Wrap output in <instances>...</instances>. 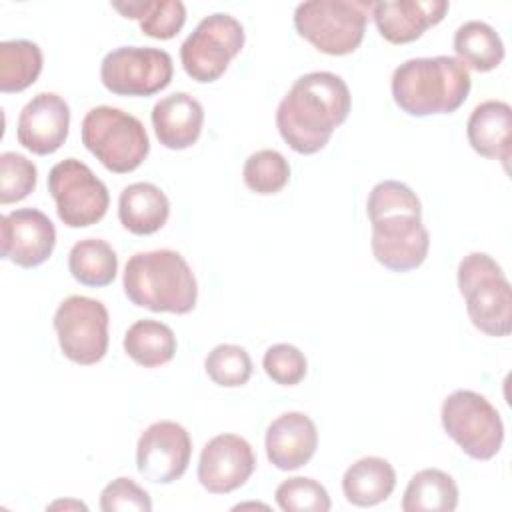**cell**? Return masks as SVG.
<instances>
[{"instance_id":"1","label":"cell","mask_w":512,"mask_h":512,"mask_svg":"<svg viewBox=\"0 0 512 512\" xmlns=\"http://www.w3.org/2000/svg\"><path fill=\"white\" fill-rule=\"evenodd\" d=\"M348 84L334 72H308L294 80L276 108V128L298 154H316L350 114Z\"/></svg>"},{"instance_id":"2","label":"cell","mask_w":512,"mask_h":512,"mask_svg":"<svg viewBox=\"0 0 512 512\" xmlns=\"http://www.w3.org/2000/svg\"><path fill=\"white\" fill-rule=\"evenodd\" d=\"M372 226V254L392 272H410L428 256L430 234L422 224V204L416 192L398 180L378 182L366 200Z\"/></svg>"},{"instance_id":"3","label":"cell","mask_w":512,"mask_h":512,"mask_svg":"<svg viewBox=\"0 0 512 512\" xmlns=\"http://www.w3.org/2000/svg\"><path fill=\"white\" fill-rule=\"evenodd\" d=\"M470 88V72L456 56L410 58L392 72L390 80L396 106L416 118L456 112Z\"/></svg>"},{"instance_id":"4","label":"cell","mask_w":512,"mask_h":512,"mask_svg":"<svg viewBox=\"0 0 512 512\" xmlns=\"http://www.w3.org/2000/svg\"><path fill=\"white\" fill-rule=\"evenodd\" d=\"M122 286L126 298L150 312L188 314L198 300V282L176 250L136 252L128 258Z\"/></svg>"},{"instance_id":"5","label":"cell","mask_w":512,"mask_h":512,"mask_svg":"<svg viewBox=\"0 0 512 512\" xmlns=\"http://www.w3.org/2000/svg\"><path fill=\"white\" fill-rule=\"evenodd\" d=\"M458 290L474 328L504 338L512 330V288L500 264L486 252H470L458 264Z\"/></svg>"},{"instance_id":"6","label":"cell","mask_w":512,"mask_h":512,"mask_svg":"<svg viewBox=\"0 0 512 512\" xmlns=\"http://www.w3.org/2000/svg\"><path fill=\"white\" fill-rule=\"evenodd\" d=\"M80 134L86 150L114 174L136 170L150 152L144 124L136 116L114 106H96L88 110Z\"/></svg>"},{"instance_id":"7","label":"cell","mask_w":512,"mask_h":512,"mask_svg":"<svg viewBox=\"0 0 512 512\" xmlns=\"http://www.w3.org/2000/svg\"><path fill=\"white\" fill-rule=\"evenodd\" d=\"M372 4L368 0L300 2L294 10V28L316 50L346 56L362 44Z\"/></svg>"},{"instance_id":"8","label":"cell","mask_w":512,"mask_h":512,"mask_svg":"<svg viewBox=\"0 0 512 512\" xmlns=\"http://www.w3.org/2000/svg\"><path fill=\"white\" fill-rule=\"evenodd\" d=\"M444 432L474 460L494 458L504 442V424L486 396L474 390H454L442 402Z\"/></svg>"},{"instance_id":"9","label":"cell","mask_w":512,"mask_h":512,"mask_svg":"<svg viewBox=\"0 0 512 512\" xmlns=\"http://www.w3.org/2000/svg\"><path fill=\"white\" fill-rule=\"evenodd\" d=\"M244 46L242 24L226 14L214 12L198 22V26L188 34L180 46V62L184 72L200 82H216L240 54Z\"/></svg>"},{"instance_id":"10","label":"cell","mask_w":512,"mask_h":512,"mask_svg":"<svg viewBox=\"0 0 512 512\" xmlns=\"http://www.w3.org/2000/svg\"><path fill=\"white\" fill-rule=\"evenodd\" d=\"M48 192L56 214L68 228H86L100 222L110 206L106 184L78 158H66L48 172Z\"/></svg>"},{"instance_id":"11","label":"cell","mask_w":512,"mask_h":512,"mask_svg":"<svg viewBox=\"0 0 512 512\" xmlns=\"http://www.w3.org/2000/svg\"><path fill=\"white\" fill-rule=\"evenodd\" d=\"M108 310L100 300L72 294L54 312L62 354L80 366L100 362L108 352Z\"/></svg>"},{"instance_id":"12","label":"cell","mask_w":512,"mask_h":512,"mask_svg":"<svg viewBox=\"0 0 512 512\" xmlns=\"http://www.w3.org/2000/svg\"><path fill=\"white\" fill-rule=\"evenodd\" d=\"M172 74V56L152 46L114 48L100 64V80L116 96H152L172 82Z\"/></svg>"},{"instance_id":"13","label":"cell","mask_w":512,"mask_h":512,"mask_svg":"<svg viewBox=\"0 0 512 512\" xmlns=\"http://www.w3.org/2000/svg\"><path fill=\"white\" fill-rule=\"evenodd\" d=\"M192 456L188 430L172 420L150 424L136 444V468L154 484H170L184 476Z\"/></svg>"},{"instance_id":"14","label":"cell","mask_w":512,"mask_h":512,"mask_svg":"<svg viewBox=\"0 0 512 512\" xmlns=\"http://www.w3.org/2000/svg\"><path fill=\"white\" fill-rule=\"evenodd\" d=\"M256 470V456L248 440L238 434L210 438L198 460V482L210 494H230L244 486Z\"/></svg>"},{"instance_id":"15","label":"cell","mask_w":512,"mask_h":512,"mask_svg":"<svg viewBox=\"0 0 512 512\" xmlns=\"http://www.w3.org/2000/svg\"><path fill=\"white\" fill-rule=\"evenodd\" d=\"M2 258L20 268L44 264L56 246V228L38 208H18L0 218Z\"/></svg>"},{"instance_id":"16","label":"cell","mask_w":512,"mask_h":512,"mask_svg":"<svg viewBox=\"0 0 512 512\" xmlns=\"http://www.w3.org/2000/svg\"><path fill=\"white\" fill-rule=\"evenodd\" d=\"M70 108L54 92H38L22 108L16 124L18 144L38 156L54 154L68 138Z\"/></svg>"},{"instance_id":"17","label":"cell","mask_w":512,"mask_h":512,"mask_svg":"<svg viewBox=\"0 0 512 512\" xmlns=\"http://www.w3.org/2000/svg\"><path fill=\"white\" fill-rule=\"evenodd\" d=\"M448 8L450 4L446 0L374 2L370 16L384 40L390 44H408L442 22Z\"/></svg>"},{"instance_id":"18","label":"cell","mask_w":512,"mask_h":512,"mask_svg":"<svg viewBox=\"0 0 512 512\" xmlns=\"http://www.w3.org/2000/svg\"><path fill=\"white\" fill-rule=\"evenodd\" d=\"M264 446L274 468L298 470L312 460L318 448L316 424L302 412H284L270 422Z\"/></svg>"},{"instance_id":"19","label":"cell","mask_w":512,"mask_h":512,"mask_svg":"<svg viewBox=\"0 0 512 512\" xmlns=\"http://www.w3.org/2000/svg\"><path fill=\"white\" fill-rule=\"evenodd\" d=\"M150 118L156 138L164 148L186 150L200 138L204 108L188 92H174L154 104Z\"/></svg>"},{"instance_id":"20","label":"cell","mask_w":512,"mask_h":512,"mask_svg":"<svg viewBox=\"0 0 512 512\" xmlns=\"http://www.w3.org/2000/svg\"><path fill=\"white\" fill-rule=\"evenodd\" d=\"M466 136L472 150L484 158L500 160L508 170L512 142V108L502 100L480 102L468 122Z\"/></svg>"},{"instance_id":"21","label":"cell","mask_w":512,"mask_h":512,"mask_svg":"<svg viewBox=\"0 0 512 512\" xmlns=\"http://www.w3.org/2000/svg\"><path fill=\"white\" fill-rule=\"evenodd\" d=\"M168 216L170 200L156 184L134 182L120 192L118 220L128 232L136 236H150L164 228Z\"/></svg>"},{"instance_id":"22","label":"cell","mask_w":512,"mask_h":512,"mask_svg":"<svg viewBox=\"0 0 512 512\" xmlns=\"http://www.w3.org/2000/svg\"><path fill=\"white\" fill-rule=\"evenodd\" d=\"M396 472L392 464L380 456H364L350 464L342 476V492L352 506H376L394 492Z\"/></svg>"},{"instance_id":"23","label":"cell","mask_w":512,"mask_h":512,"mask_svg":"<svg viewBox=\"0 0 512 512\" xmlns=\"http://www.w3.org/2000/svg\"><path fill=\"white\" fill-rule=\"evenodd\" d=\"M456 58L476 72H490L498 68L504 60V42L498 32L482 22L468 20L460 24L452 40Z\"/></svg>"},{"instance_id":"24","label":"cell","mask_w":512,"mask_h":512,"mask_svg":"<svg viewBox=\"0 0 512 512\" xmlns=\"http://www.w3.org/2000/svg\"><path fill=\"white\" fill-rule=\"evenodd\" d=\"M400 506L404 512H452L458 506V486L448 472L424 468L410 478Z\"/></svg>"},{"instance_id":"25","label":"cell","mask_w":512,"mask_h":512,"mask_svg":"<svg viewBox=\"0 0 512 512\" xmlns=\"http://www.w3.org/2000/svg\"><path fill=\"white\" fill-rule=\"evenodd\" d=\"M124 352L144 368L168 364L176 354V336L172 328L160 320H136L124 334Z\"/></svg>"},{"instance_id":"26","label":"cell","mask_w":512,"mask_h":512,"mask_svg":"<svg viewBox=\"0 0 512 512\" xmlns=\"http://www.w3.org/2000/svg\"><path fill=\"white\" fill-rule=\"evenodd\" d=\"M112 8L138 20L142 34L156 40L174 38L186 22V6L180 0H128L112 2Z\"/></svg>"},{"instance_id":"27","label":"cell","mask_w":512,"mask_h":512,"mask_svg":"<svg viewBox=\"0 0 512 512\" xmlns=\"http://www.w3.org/2000/svg\"><path fill=\"white\" fill-rule=\"evenodd\" d=\"M68 270L82 286L102 288L114 282L118 272V256L106 240L84 238L70 248Z\"/></svg>"},{"instance_id":"28","label":"cell","mask_w":512,"mask_h":512,"mask_svg":"<svg viewBox=\"0 0 512 512\" xmlns=\"http://www.w3.org/2000/svg\"><path fill=\"white\" fill-rule=\"evenodd\" d=\"M42 50L32 40L0 42V92L14 94L32 86L42 72Z\"/></svg>"},{"instance_id":"29","label":"cell","mask_w":512,"mask_h":512,"mask_svg":"<svg viewBox=\"0 0 512 512\" xmlns=\"http://www.w3.org/2000/svg\"><path fill=\"white\" fill-rule=\"evenodd\" d=\"M244 184L262 196L280 192L290 180V164L278 150H256L250 154L242 168Z\"/></svg>"},{"instance_id":"30","label":"cell","mask_w":512,"mask_h":512,"mask_svg":"<svg viewBox=\"0 0 512 512\" xmlns=\"http://www.w3.org/2000/svg\"><path fill=\"white\" fill-rule=\"evenodd\" d=\"M204 370L208 378L222 388L244 386L252 376V358L238 344H218L214 346L206 360Z\"/></svg>"},{"instance_id":"31","label":"cell","mask_w":512,"mask_h":512,"mask_svg":"<svg viewBox=\"0 0 512 512\" xmlns=\"http://www.w3.org/2000/svg\"><path fill=\"white\" fill-rule=\"evenodd\" d=\"M276 504L286 512H328L332 502L326 488L306 476H294L278 484L274 492Z\"/></svg>"},{"instance_id":"32","label":"cell","mask_w":512,"mask_h":512,"mask_svg":"<svg viewBox=\"0 0 512 512\" xmlns=\"http://www.w3.org/2000/svg\"><path fill=\"white\" fill-rule=\"evenodd\" d=\"M38 170L32 160L18 152L0 154V204H14L34 192Z\"/></svg>"},{"instance_id":"33","label":"cell","mask_w":512,"mask_h":512,"mask_svg":"<svg viewBox=\"0 0 512 512\" xmlns=\"http://www.w3.org/2000/svg\"><path fill=\"white\" fill-rule=\"evenodd\" d=\"M262 368L266 376L280 386H296L306 376V356L294 344H274L264 352Z\"/></svg>"},{"instance_id":"34","label":"cell","mask_w":512,"mask_h":512,"mask_svg":"<svg viewBox=\"0 0 512 512\" xmlns=\"http://www.w3.org/2000/svg\"><path fill=\"white\" fill-rule=\"evenodd\" d=\"M100 510L104 512H150L152 500L148 492L138 486L132 478L120 476L104 486L100 492Z\"/></svg>"},{"instance_id":"35","label":"cell","mask_w":512,"mask_h":512,"mask_svg":"<svg viewBox=\"0 0 512 512\" xmlns=\"http://www.w3.org/2000/svg\"><path fill=\"white\" fill-rule=\"evenodd\" d=\"M48 508H76V510H88L86 504L78 502V500H56L52 502Z\"/></svg>"}]
</instances>
